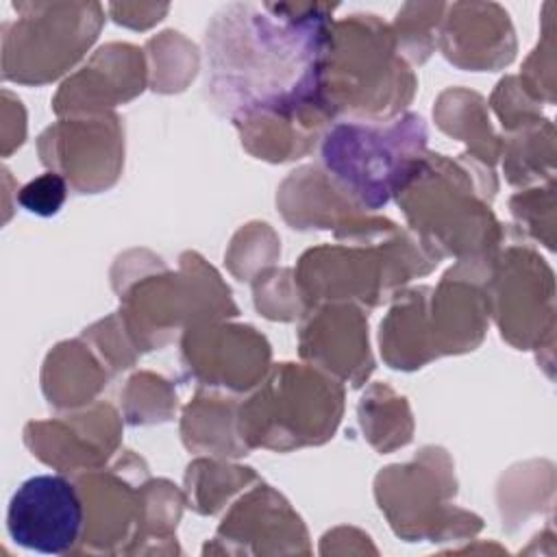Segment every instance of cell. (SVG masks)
<instances>
[{"mask_svg":"<svg viewBox=\"0 0 557 557\" xmlns=\"http://www.w3.org/2000/svg\"><path fill=\"white\" fill-rule=\"evenodd\" d=\"M337 4H250L220 9L205 35L211 100L235 122L272 115L318 135L335 117L324 65Z\"/></svg>","mask_w":557,"mask_h":557,"instance_id":"obj_1","label":"cell"},{"mask_svg":"<svg viewBox=\"0 0 557 557\" xmlns=\"http://www.w3.org/2000/svg\"><path fill=\"white\" fill-rule=\"evenodd\" d=\"M476 165L444 154H422L396 191L411 226L440 257L457 255L468 263H492L498 246V224L485 202L494 178H476Z\"/></svg>","mask_w":557,"mask_h":557,"instance_id":"obj_2","label":"cell"},{"mask_svg":"<svg viewBox=\"0 0 557 557\" xmlns=\"http://www.w3.org/2000/svg\"><path fill=\"white\" fill-rule=\"evenodd\" d=\"M413 74L396 54V39L376 15L333 22L324 65V98L333 113L394 115L413 91Z\"/></svg>","mask_w":557,"mask_h":557,"instance_id":"obj_3","label":"cell"},{"mask_svg":"<svg viewBox=\"0 0 557 557\" xmlns=\"http://www.w3.org/2000/svg\"><path fill=\"white\" fill-rule=\"evenodd\" d=\"M424 146L426 128L416 113L389 122H342L326 131L322 161L357 207L379 209L400 189Z\"/></svg>","mask_w":557,"mask_h":557,"instance_id":"obj_4","label":"cell"},{"mask_svg":"<svg viewBox=\"0 0 557 557\" xmlns=\"http://www.w3.org/2000/svg\"><path fill=\"white\" fill-rule=\"evenodd\" d=\"M342 398V387L315 370L281 363L239 409L242 444L274 450L320 444L339 422Z\"/></svg>","mask_w":557,"mask_h":557,"instance_id":"obj_5","label":"cell"},{"mask_svg":"<svg viewBox=\"0 0 557 557\" xmlns=\"http://www.w3.org/2000/svg\"><path fill=\"white\" fill-rule=\"evenodd\" d=\"M4 22V78L46 83L70 67L98 37L104 11L96 2H22Z\"/></svg>","mask_w":557,"mask_h":557,"instance_id":"obj_6","label":"cell"},{"mask_svg":"<svg viewBox=\"0 0 557 557\" xmlns=\"http://www.w3.org/2000/svg\"><path fill=\"white\" fill-rule=\"evenodd\" d=\"M83 527V494L78 483L63 474L30 476L11 496L7 531L24 548L63 555L81 540Z\"/></svg>","mask_w":557,"mask_h":557,"instance_id":"obj_7","label":"cell"},{"mask_svg":"<svg viewBox=\"0 0 557 557\" xmlns=\"http://www.w3.org/2000/svg\"><path fill=\"white\" fill-rule=\"evenodd\" d=\"M494 313L505 339L518 348L542 342L553 326V274L548 265L527 248H511L490 270Z\"/></svg>","mask_w":557,"mask_h":557,"instance_id":"obj_8","label":"cell"},{"mask_svg":"<svg viewBox=\"0 0 557 557\" xmlns=\"http://www.w3.org/2000/svg\"><path fill=\"white\" fill-rule=\"evenodd\" d=\"M39 152L41 161L61 170L78 191H100L117 178L122 165L117 117L104 113L94 120L59 122L39 137Z\"/></svg>","mask_w":557,"mask_h":557,"instance_id":"obj_9","label":"cell"},{"mask_svg":"<svg viewBox=\"0 0 557 557\" xmlns=\"http://www.w3.org/2000/svg\"><path fill=\"white\" fill-rule=\"evenodd\" d=\"M181 346L196 379L237 392L257 385L270 361L268 342L250 326L189 329Z\"/></svg>","mask_w":557,"mask_h":557,"instance_id":"obj_10","label":"cell"},{"mask_svg":"<svg viewBox=\"0 0 557 557\" xmlns=\"http://www.w3.org/2000/svg\"><path fill=\"white\" fill-rule=\"evenodd\" d=\"M24 435L41 461L63 472H87L98 470L115 450L120 424L111 405H98L67 420L30 422Z\"/></svg>","mask_w":557,"mask_h":557,"instance_id":"obj_11","label":"cell"},{"mask_svg":"<svg viewBox=\"0 0 557 557\" xmlns=\"http://www.w3.org/2000/svg\"><path fill=\"white\" fill-rule=\"evenodd\" d=\"M300 352L352 385L372 372L368 324L352 305H315L300 329Z\"/></svg>","mask_w":557,"mask_h":557,"instance_id":"obj_12","label":"cell"},{"mask_svg":"<svg viewBox=\"0 0 557 557\" xmlns=\"http://www.w3.org/2000/svg\"><path fill=\"white\" fill-rule=\"evenodd\" d=\"M440 41L448 61L470 70H492L513 59L516 39L509 15L498 4H446Z\"/></svg>","mask_w":557,"mask_h":557,"instance_id":"obj_13","label":"cell"},{"mask_svg":"<svg viewBox=\"0 0 557 557\" xmlns=\"http://www.w3.org/2000/svg\"><path fill=\"white\" fill-rule=\"evenodd\" d=\"M144 63L135 46L109 44L100 48L87 67L72 76L54 100L59 113L102 111L117 100H128L144 89Z\"/></svg>","mask_w":557,"mask_h":557,"instance_id":"obj_14","label":"cell"},{"mask_svg":"<svg viewBox=\"0 0 557 557\" xmlns=\"http://www.w3.org/2000/svg\"><path fill=\"white\" fill-rule=\"evenodd\" d=\"M429 287L405 292L381 324V352L392 368L411 370L437 357L429 315Z\"/></svg>","mask_w":557,"mask_h":557,"instance_id":"obj_15","label":"cell"},{"mask_svg":"<svg viewBox=\"0 0 557 557\" xmlns=\"http://www.w3.org/2000/svg\"><path fill=\"white\" fill-rule=\"evenodd\" d=\"M237 416L231 403L222 398L198 396L185 411L183 440L194 450H209L215 455H246V446L235 440Z\"/></svg>","mask_w":557,"mask_h":557,"instance_id":"obj_16","label":"cell"},{"mask_svg":"<svg viewBox=\"0 0 557 557\" xmlns=\"http://www.w3.org/2000/svg\"><path fill=\"white\" fill-rule=\"evenodd\" d=\"M361 426L379 450H392L411 440V416L405 398L389 387L374 385L359 405Z\"/></svg>","mask_w":557,"mask_h":557,"instance_id":"obj_17","label":"cell"},{"mask_svg":"<svg viewBox=\"0 0 557 557\" xmlns=\"http://www.w3.org/2000/svg\"><path fill=\"white\" fill-rule=\"evenodd\" d=\"M446 4H405L396 15V48L405 52L411 61H424L433 46L435 35L433 28L442 24Z\"/></svg>","mask_w":557,"mask_h":557,"instance_id":"obj_18","label":"cell"},{"mask_svg":"<svg viewBox=\"0 0 557 557\" xmlns=\"http://www.w3.org/2000/svg\"><path fill=\"white\" fill-rule=\"evenodd\" d=\"M67 198V183L59 172H44L17 191V202L37 215H54Z\"/></svg>","mask_w":557,"mask_h":557,"instance_id":"obj_19","label":"cell"}]
</instances>
